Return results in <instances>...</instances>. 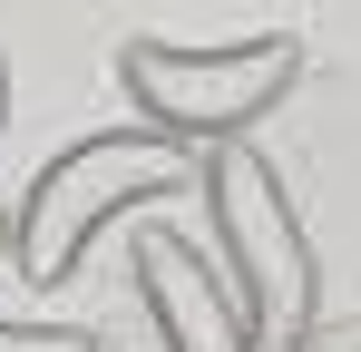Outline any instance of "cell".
Wrapping results in <instances>:
<instances>
[{"instance_id":"4","label":"cell","mask_w":361,"mask_h":352,"mask_svg":"<svg viewBox=\"0 0 361 352\" xmlns=\"http://www.w3.org/2000/svg\"><path fill=\"white\" fill-rule=\"evenodd\" d=\"M127 274H137V303H147V323H157V352H254V313H244V293L185 245L176 225H137L127 245Z\"/></svg>"},{"instance_id":"7","label":"cell","mask_w":361,"mask_h":352,"mask_svg":"<svg viewBox=\"0 0 361 352\" xmlns=\"http://www.w3.org/2000/svg\"><path fill=\"white\" fill-rule=\"evenodd\" d=\"M0 117H10V59H0Z\"/></svg>"},{"instance_id":"6","label":"cell","mask_w":361,"mask_h":352,"mask_svg":"<svg viewBox=\"0 0 361 352\" xmlns=\"http://www.w3.org/2000/svg\"><path fill=\"white\" fill-rule=\"evenodd\" d=\"M302 352H361V313H352V323H312Z\"/></svg>"},{"instance_id":"5","label":"cell","mask_w":361,"mask_h":352,"mask_svg":"<svg viewBox=\"0 0 361 352\" xmlns=\"http://www.w3.org/2000/svg\"><path fill=\"white\" fill-rule=\"evenodd\" d=\"M0 352H98L78 323H0Z\"/></svg>"},{"instance_id":"3","label":"cell","mask_w":361,"mask_h":352,"mask_svg":"<svg viewBox=\"0 0 361 352\" xmlns=\"http://www.w3.org/2000/svg\"><path fill=\"white\" fill-rule=\"evenodd\" d=\"M205 216H215V245H225V274H235L244 313H254V333L264 343L302 352L312 343V235H302L293 196H283V176L254 157V137L244 147H205Z\"/></svg>"},{"instance_id":"1","label":"cell","mask_w":361,"mask_h":352,"mask_svg":"<svg viewBox=\"0 0 361 352\" xmlns=\"http://www.w3.org/2000/svg\"><path fill=\"white\" fill-rule=\"evenodd\" d=\"M205 167L185 137H157V127H108V137H78L49 167L30 176L20 216H10V264L20 284H68L88 264V245L118 225V216H147L157 196H176L185 176Z\"/></svg>"},{"instance_id":"2","label":"cell","mask_w":361,"mask_h":352,"mask_svg":"<svg viewBox=\"0 0 361 352\" xmlns=\"http://www.w3.org/2000/svg\"><path fill=\"white\" fill-rule=\"evenodd\" d=\"M118 88L157 137L244 147L254 117H274L302 88V40L293 30H254V40H127Z\"/></svg>"}]
</instances>
